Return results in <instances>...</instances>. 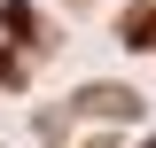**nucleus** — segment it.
<instances>
[{"label":"nucleus","instance_id":"2","mask_svg":"<svg viewBox=\"0 0 156 148\" xmlns=\"http://www.w3.org/2000/svg\"><path fill=\"white\" fill-rule=\"evenodd\" d=\"M148 148H156V140H148Z\"/></svg>","mask_w":156,"mask_h":148},{"label":"nucleus","instance_id":"1","mask_svg":"<svg viewBox=\"0 0 156 148\" xmlns=\"http://www.w3.org/2000/svg\"><path fill=\"white\" fill-rule=\"evenodd\" d=\"M125 39H133V47H148V39H156V16H148V8H133V16H125Z\"/></svg>","mask_w":156,"mask_h":148}]
</instances>
